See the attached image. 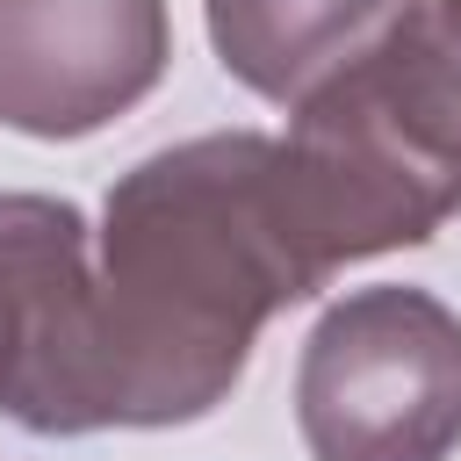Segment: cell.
Returning a JSON list of instances; mask_svg holds the SVG:
<instances>
[{
    "label": "cell",
    "mask_w": 461,
    "mask_h": 461,
    "mask_svg": "<svg viewBox=\"0 0 461 461\" xmlns=\"http://www.w3.org/2000/svg\"><path fill=\"white\" fill-rule=\"evenodd\" d=\"M324 281L331 267L288 194L281 137L216 130L137 158L101 202L72 439L209 418L267 317Z\"/></svg>",
    "instance_id": "1"
},
{
    "label": "cell",
    "mask_w": 461,
    "mask_h": 461,
    "mask_svg": "<svg viewBox=\"0 0 461 461\" xmlns=\"http://www.w3.org/2000/svg\"><path fill=\"white\" fill-rule=\"evenodd\" d=\"M281 158L331 274L425 245L461 209V0H403L288 108Z\"/></svg>",
    "instance_id": "2"
},
{
    "label": "cell",
    "mask_w": 461,
    "mask_h": 461,
    "mask_svg": "<svg viewBox=\"0 0 461 461\" xmlns=\"http://www.w3.org/2000/svg\"><path fill=\"white\" fill-rule=\"evenodd\" d=\"M310 461H447L461 447V317L432 288L339 295L295 360Z\"/></svg>",
    "instance_id": "3"
},
{
    "label": "cell",
    "mask_w": 461,
    "mask_h": 461,
    "mask_svg": "<svg viewBox=\"0 0 461 461\" xmlns=\"http://www.w3.org/2000/svg\"><path fill=\"white\" fill-rule=\"evenodd\" d=\"M173 65L166 0H0V122L22 137H94Z\"/></svg>",
    "instance_id": "4"
},
{
    "label": "cell",
    "mask_w": 461,
    "mask_h": 461,
    "mask_svg": "<svg viewBox=\"0 0 461 461\" xmlns=\"http://www.w3.org/2000/svg\"><path fill=\"white\" fill-rule=\"evenodd\" d=\"M94 230L58 194H0V418L72 439Z\"/></svg>",
    "instance_id": "5"
},
{
    "label": "cell",
    "mask_w": 461,
    "mask_h": 461,
    "mask_svg": "<svg viewBox=\"0 0 461 461\" xmlns=\"http://www.w3.org/2000/svg\"><path fill=\"white\" fill-rule=\"evenodd\" d=\"M396 14L403 0H209V43L238 86L295 108Z\"/></svg>",
    "instance_id": "6"
}]
</instances>
